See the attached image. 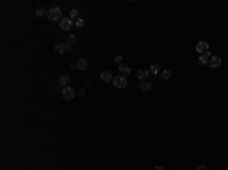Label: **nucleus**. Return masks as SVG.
<instances>
[{"label": "nucleus", "mask_w": 228, "mask_h": 170, "mask_svg": "<svg viewBox=\"0 0 228 170\" xmlns=\"http://www.w3.org/2000/svg\"><path fill=\"white\" fill-rule=\"evenodd\" d=\"M47 18L50 20V21H61L62 20V12H61V9L59 8H56V6H53V8H50L49 11H47Z\"/></svg>", "instance_id": "f257e3e1"}, {"label": "nucleus", "mask_w": 228, "mask_h": 170, "mask_svg": "<svg viewBox=\"0 0 228 170\" xmlns=\"http://www.w3.org/2000/svg\"><path fill=\"white\" fill-rule=\"evenodd\" d=\"M112 85L116 87V88H125V87L128 85V79H126V76H123V75L114 76V79H112Z\"/></svg>", "instance_id": "f03ea898"}, {"label": "nucleus", "mask_w": 228, "mask_h": 170, "mask_svg": "<svg viewBox=\"0 0 228 170\" xmlns=\"http://www.w3.org/2000/svg\"><path fill=\"white\" fill-rule=\"evenodd\" d=\"M72 26H75V24H73V20L70 17H62V20L59 21V28L62 31H70Z\"/></svg>", "instance_id": "7ed1b4c3"}, {"label": "nucleus", "mask_w": 228, "mask_h": 170, "mask_svg": "<svg viewBox=\"0 0 228 170\" xmlns=\"http://www.w3.org/2000/svg\"><path fill=\"white\" fill-rule=\"evenodd\" d=\"M195 49H196V52H198V53L205 55V52H208V50H210V46H208V43H207V41H199V43H196Z\"/></svg>", "instance_id": "20e7f679"}, {"label": "nucleus", "mask_w": 228, "mask_h": 170, "mask_svg": "<svg viewBox=\"0 0 228 170\" xmlns=\"http://www.w3.org/2000/svg\"><path fill=\"white\" fill-rule=\"evenodd\" d=\"M62 97L65 100H72V99H75V96H76V91L72 88V87H65V88H62Z\"/></svg>", "instance_id": "39448f33"}, {"label": "nucleus", "mask_w": 228, "mask_h": 170, "mask_svg": "<svg viewBox=\"0 0 228 170\" xmlns=\"http://www.w3.org/2000/svg\"><path fill=\"white\" fill-rule=\"evenodd\" d=\"M220 64H222V58L220 56H212L210 59H208V65L212 67V68H218V67H220Z\"/></svg>", "instance_id": "423d86ee"}, {"label": "nucleus", "mask_w": 228, "mask_h": 170, "mask_svg": "<svg viewBox=\"0 0 228 170\" xmlns=\"http://www.w3.org/2000/svg\"><path fill=\"white\" fill-rule=\"evenodd\" d=\"M152 82L149 81V79H145V81H142V84H140V90L143 91V93H148V91H151L152 90Z\"/></svg>", "instance_id": "0eeeda50"}, {"label": "nucleus", "mask_w": 228, "mask_h": 170, "mask_svg": "<svg viewBox=\"0 0 228 170\" xmlns=\"http://www.w3.org/2000/svg\"><path fill=\"white\" fill-rule=\"evenodd\" d=\"M100 79H102L104 82H108V81H112V79H114V76H112V73H111V71L105 70V71H102V73H100Z\"/></svg>", "instance_id": "6e6552de"}, {"label": "nucleus", "mask_w": 228, "mask_h": 170, "mask_svg": "<svg viewBox=\"0 0 228 170\" xmlns=\"http://www.w3.org/2000/svg\"><path fill=\"white\" fill-rule=\"evenodd\" d=\"M119 73H122L123 76H126V75H129V73H131V67L126 65V64H120L119 65Z\"/></svg>", "instance_id": "1a4fd4ad"}, {"label": "nucleus", "mask_w": 228, "mask_h": 170, "mask_svg": "<svg viewBox=\"0 0 228 170\" xmlns=\"http://www.w3.org/2000/svg\"><path fill=\"white\" fill-rule=\"evenodd\" d=\"M76 67H78L79 70H87V67H88V61H87V59H84V58H81V59H78V61H76Z\"/></svg>", "instance_id": "9d476101"}, {"label": "nucleus", "mask_w": 228, "mask_h": 170, "mask_svg": "<svg viewBox=\"0 0 228 170\" xmlns=\"http://www.w3.org/2000/svg\"><path fill=\"white\" fill-rule=\"evenodd\" d=\"M149 75H151V71H149V70H139V71H137V78L142 79V81H145Z\"/></svg>", "instance_id": "9b49d317"}, {"label": "nucleus", "mask_w": 228, "mask_h": 170, "mask_svg": "<svg viewBox=\"0 0 228 170\" xmlns=\"http://www.w3.org/2000/svg\"><path fill=\"white\" fill-rule=\"evenodd\" d=\"M160 76H161V79L167 81V79L172 78V71H170V70H163L161 73H160Z\"/></svg>", "instance_id": "f8f14e48"}, {"label": "nucleus", "mask_w": 228, "mask_h": 170, "mask_svg": "<svg viewBox=\"0 0 228 170\" xmlns=\"http://www.w3.org/2000/svg\"><path fill=\"white\" fill-rule=\"evenodd\" d=\"M59 85H64V88L68 87V85H70V78H68V76H61L59 78Z\"/></svg>", "instance_id": "ddd939ff"}, {"label": "nucleus", "mask_w": 228, "mask_h": 170, "mask_svg": "<svg viewBox=\"0 0 228 170\" xmlns=\"http://www.w3.org/2000/svg\"><path fill=\"white\" fill-rule=\"evenodd\" d=\"M65 43L68 44V46H73L75 43H76V35H73V34H70L67 37V40H65Z\"/></svg>", "instance_id": "4468645a"}, {"label": "nucleus", "mask_w": 228, "mask_h": 170, "mask_svg": "<svg viewBox=\"0 0 228 170\" xmlns=\"http://www.w3.org/2000/svg\"><path fill=\"white\" fill-rule=\"evenodd\" d=\"M68 17H70L72 20H73V18L78 20V18H79V11H78V8H72V9H70V15H68Z\"/></svg>", "instance_id": "2eb2a0df"}, {"label": "nucleus", "mask_w": 228, "mask_h": 170, "mask_svg": "<svg viewBox=\"0 0 228 170\" xmlns=\"http://www.w3.org/2000/svg\"><path fill=\"white\" fill-rule=\"evenodd\" d=\"M46 14H47V11H46L44 8H37V9H35V15H37V17H44Z\"/></svg>", "instance_id": "dca6fc26"}, {"label": "nucleus", "mask_w": 228, "mask_h": 170, "mask_svg": "<svg viewBox=\"0 0 228 170\" xmlns=\"http://www.w3.org/2000/svg\"><path fill=\"white\" fill-rule=\"evenodd\" d=\"M205 64H208V58L205 56V55H201V58H199V65H205Z\"/></svg>", "instance_id": "f3484780"}, {"label": "nucleus", "mask_w": 228, "mask_h": 170, "mask_svg": "<svg viewBox=\"0 0 228 170\" xmlns=\"http://www.w3.org/2000/svg\"><path fill=\"white\" fill-rule=\"evenodd\" d=\"M151 73H154V75H160V67L158 65H151Z\"/></svg>", "instance_id": "a211bd4d"}, {"label": "nucleus", "mask_w": 228, "mask_h": 170, "mask_svg": "<svg viewBox=\"0 0 228 170\" xmlns=\"http://www.w3.org/2000/svg\"><path fill=\"white\" fill-rule=\"evenodd\" d=\"M55 50H56L58 53H64V47H62V44H56V46H55Z\"/></svg>", "instance_id": "6ab92c4d"}, {"label": "nucleus", "mask_w": 228, "mask_h": 170, "mask_svg": "<svg viewBox=\"0 0 228 170\" xmlns=\"http://www.w3.org/2000/svg\"><path fill=\"white\" fill-rule=\"evenodd\" d=\"M75 26L82 28V26H84V20H82V18H78V20H76V23H75Z\"/></svg>", "instance_id": "aec40b11"}, {"label": "nucleus", "mask_w": 228, "mask_h": 170, "mask_svg": "<svg viewBox=\"0 0 228 170\" xmlns=\"http://www.w3.org/2000/svg\"><path fill=\"white\" fill-rule=\"evenodd\" d=\"M114 61H116V62H117L119 65H120V64H123V58H122L120 55H119V56H116V58H114Z\"/></svg>", "instance_id": "412c9836"}, {"label": "nucleus", "mask_w": 228, "mask_h": 170, "mask_svg": "<svg viewBox=\"0 0 228 170\" xmlns=\"http://www.w3.org/2000/svg\"><path fill=\"white\" fill-rule=\"evenodd\" d=\"M196 170H208V167H207V166H205V164H199Z\"/></svg>", "instance_id": "4be33fe9"}, {"label": "nucleus", "mask_w": 228, "mask_h": 170, "mask_svg": "<svg viewBox=\"0 0 228 170\" xmlns=\"http://www.w3.org/2000/svg\"><path fill=\"white\" fill-rule=\"evenodd\" d=\"M78 94H79V96H84V94H85V90H84V88H81V90L78 91Z\"/></svg>", "instance_id": "5701e85b"}, {"label": "nucleus", "mask_w": 228, "mask_h": 170, "mask_svg": "<svg viewBox=\"0 0 228 170\" xmlns=\"http://www.w3.org/2000/svg\"><path fill=\"white\" fill-rule=\"evenodd\" d=\"M68 68H70V70H73V68H78V67H76V62H75V64H70V65H68Z\"/></svg>", "instance_id": "b1692460"}, {"label": "nucleus", "mask_w": 228, "mask_h": 170, "mask_svg": "<svg viewBox=\"0 0 228 170\" xmlns=\"http://www.w3.org/2000/svg\"><path fill=\"white\" fill-rule=\"evenodd\" d=\"M205 56H207V58H212V52H210V50L205 52Z\"/></svg>", "instance_id": "393cba45"}, {"label": "nucleus", "mask_w": 228, "mask_h": 170, "mask_svg": "<svg viewBox=\"0 0 228 170\" xmlns=\"http://www.w3.org/2000/svg\"><path fill=\"white\" fill-rule=\"evenodd\" d=\"M154 170H164V169H163L161 166H155V169H154Z\"/></svg>", "instance_id": "a878e982"}]
</instances>
